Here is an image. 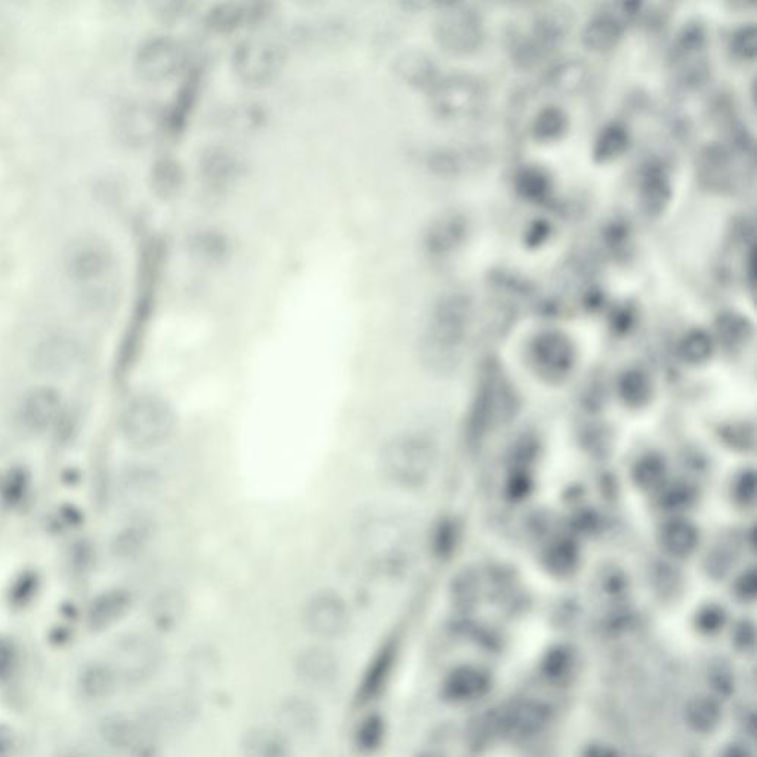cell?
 I'll return each mask as SVG.
<instances>
[{
	"mask_svg": "<svg viewBox=\"0 0 757 757\" xmlns=\"http://www.w3.org/2000/svg\"><path fill=\"white\" fill-rule=\"evenodd\" d=\"M469 236V221L456 210L438 215L426 228L423 249L432 259H446L465 244Z\"/></svg>",
	"mask_w": 757,
	"mask_h": 757,
	"instance_id": "obj_16",
	"label": "cell"
},
{
	"mask_svg": "<svg viewBox=\"0 0 757 757\" xmlns=\"http://www.w3.org/2000/svg\"><path fill=\"white\" fill-rule=\"evenodd\" d=\"M383 738V722L378 716H370L360 725L357 732V743L360 749L375 750Z\"/></svg>",
	"mask_w": 757,
	"mask_h": 757,
	"instance_id": "obj_45",
	"label": "cell"
},
{
	"mask_svg": "<svg viewBox=\"0 0 757 757\" xmlns=\"http://www.w3.org/2000/svg\"><path fill=\"white\" fill-rule=\"evenodd\" d=\"M132 607V595L126 589H108L94 598L88 608L86 621L92 632H104L120 623Z\"/></svg>",
	"mask_w": 757,
	"mask_h": 757,
	"instance_id": "obj_22",
	"label": "cell"
},
{
	"mask_svg": "<svg viewBox=\"0 0 757 757\" xmlns=\"http://www.w3.org/2000/svg\"><path fill=\"white\" fill-rule=\"evenodd\" d=\"M434 37L448 54H474L485 40L484 20L472 6L446 3L435 17Z\"/></svg>",
	"mask_w": 757,
	"mask_h": 757,
	"instance_id": "obj_7",
	"label": "cell"
},
{
	"mask_svg": "<svg viewBox=\"0 0 757 757\" xmlns=\"http://www.w3.org/2000/svg\"><path fill=\"white\" fill-rule=\"evenodd\" d=\"M721 719V706L709 695H697L691 698L685 707V721L695 732H712L721 723Z\"/></svg>",
	"mask_w": 757,
	"mask_h": 757,
	"instance_id": "obj_34",
	"label": "cell"
},
{
	"mask_svg": "<svg viewBox=\"0 0 757 757\" xmlns=\"http://www.w3.org/2000/svg\"><path fill=\"white\" fill-rule=\"evenodd\" d=\"M184 613V598L181 593L173 592V590L157 596L151 607V619L162 630H172L182 620Z\"/></svg>",
	"mask_w": 757,
	"mask_h": 757,
	"instance_id": "obj_38",
	"label": "cell"
},
{
	"mask_svg": "<svg viewBox=\"0 0 757 757\" xmlns=\"http://www.w3.org/2000/svg\"><path fill=\"white\" fill-rule=\"evenodd\" d=\"M721 757H752V753L741 744H731L723 750Z\"/></svg>",
	"mask_w": 757,
	"mask_h": 757,
	"instance_id": "obj_53",
	"label": "cell"
},
{
	"mask_svg": "<svg viewBox=\"0 0 757 757\" xmlns=\"http://www.w3.org/2000/svg\"><path fill=\"white\" fill-rule=\"evenodd\" d=\"M673 188L669 175L661 166H650L639 181V206L650 218L666 212L672 202Z\"/></svg>",
	"mask_w": 757,
	"mask_h": 757,
	"instance_id": "obj_24",
	"label": "cell"
},
{
	"mask_svg": "<svg viewBox=\"0 0 757 757\" xmlns=\"http://www.w3.org/2000/svg\"><path fill=\"white\" fill-rule=\"evenodd\" d=\"M194 8H197V5L190 2H162L156 5L157 15L168 23L185 20L188 15L193 14Z\"/></svg>",
	"mask_w": 757,
	"mask_h": 757,
	"instance_id": "obj_46",
	"label": "cell"
},
{
	"mask_svg": "<svg viewBox=\"0 0 757 757\" xmlns=\"http://www.w3.org/2000/svg\"><path fill=\"white\" fill-rule=\"evenodd\" d=\"M729 49L738 60L753 61L757 54V30L755 24H747L735 30L729 40Z\"/></svg>",
	"mask_w": 757,
	"mask_h": 757,
	"instance_id": "obj_41",
	"label": "cell"
},
{
	"mask_svg": "<svg viewBox=\"0 0 757 757\" xmlns=\"http://www.w3.org/2000/svg\"><path fill=\"white\" fill-rule=\"evenodd\" d=\"M190 54L184 43L169 35L147 37L134 57L135 73L145 82L163 83L188 69Z\"/></svg>",
	"mask_w": 757,
	"mask_h": 757,
	"instance_id": "obj_9",
	"label": "cell"
},
{
	"mask_svg": "<svg viewBox=\"0 0 757 757\" xmlns=\"http://www.w3.org/2000/svg\"><path fill=\"white\" fill-rule=\"evenodd\" d=\"M298 673L311 687H327L339 675V661L326 648H310L299 658Z\"/></svg>",
	"mask_w": 757,
	"mask_h": 757,
	"instance_id": "obj_27",
	"label": "cell"
},
{
	"mask_svg": "<svg viewBox=\"0 0 757 757\" xmlns=\"http://www.w3.org/2000/svg\"><path fill=\"white\" fill-rule=\"evenodd\" d=\"M710 684L718 694L729 695L734 689V673L726 664H716L709 675Z\"/></svg>",
	"mask_w": 757,
	"mask_h": 757,
	"instance_id": "obj_49",
	"label": "cell"
},
{
	"mask_svg": "<svg viewBox=\"0 0 757 757\" xmlns=\"http://www.w3.org/2000/svg\"><path fill=\"white\" fill-rule=\"evenodd\" d=\"M61 757H101V756L95 755V753H91V752H69V753H66V755H63Z\"/></svg>",
	"mask_w": 757,
	"mask_h": 757,
	"instance_id": "obj_54",
	"label": "cell"
},
{
	"mask_svg": "<svg viewBox=\"0 0 757 757\" xmlns=\"http://www.w3.org/2000/svg\"><path fill=\"white\" fill-rule=\"evenodd\" d=\"M435 446L426 435L406 431L392 435L380 446V477L401 490L423 487L434 471Z\"/></svg>",
	"mask_w": 757,
	"mask_h": 757,
	"instance_id": "obj_3",
	"label": "cell"
},
{
	"mask_svg": "<svg viewBox=\"0 0 757 757\" xmlns=\"http://www.w3.org/2000/svg\"><path fill=\"white\" fill-rule=\"evenodd\" d=\"M154 539V524L148 519H137L125 525L111 542V552L117 559L129 561L138 558L150 548Z\"/></svg>",
	"mask_w": 757,
	"mask_h": 757,
	"instance_id": "obj_28",
	"label": "cell"
},
{
	"mask_svg": "<svg viewBox=\"0 0 757 757\" xmlns=\"http://www.w3.org/2000/svg\"><path fill=\"white\" fill-rule=\"evenodd\" d=\"M494 722L497 732L508 740H528L545 728L548 710L539 701L521 700L497 713Z\"/></svg>",
	"mask_w": 757,
	"mask_h": 757,
	"instance_id": "obj_17",
	"label": "cell"
},
{
	"mask_svg": "<svg viewBox=\"0 0 757 757\" xmlns=\"http://www.w3.org/2000/svg\"><path fill=\"white\" fill-rule=\"evenodd\" d=\"M286 49L276 40L252 37L243 40L230 58L234 77L250 88L270 85L286 66Z\"/></svg>",
	"mask_w": 757,
	"mask_h": 757,
	"instance_id": "obj_6",
	"label": "cell"
},
{
	"mask_svg": "<svg viewBox=\"0 0 757 757\" xmlns=\"http://www.w3.org/2000/svg\"><path fill=\"white\" fill-rule=\"evenodd\" d=\"M119 682V675L111 664L94 663L80 675L79 689L88 700L101 701L116 692Z\"/></svg>",
	"mask_w": 757,
	"mask_h": 757,
	"instance_id": "obj_31",
	"label": "cell"
},
{
	"mask_svg": "<svg viewBox=\"0 0 757 757\" xmlns=\"http://www.w3.org/2000/svg\"><path fill=\"white\" fill-rule=\"evenodd\" d=\"M114 134L129 147H145L168 132V113L145 98L125 101L113 117Z\"/></svg>",
	"mask_w": 757,
	"mask_h": 757,
	"instance_id": "obj_10",
	"label": "cell"
},
{
	"mask_svg": "<svg viewBox=\"0 0 757 757\" xmlns=\"http://www.w3.org/2000/svg\"><path fill=\"white\" fill-rule=\"evenodd\" d=\"M184 182V172L173 159H162L151 171V185L160 197H171L178 193Z\"/></svg>",
	"mask_w": 757,
	"mask_h": 757,
	"instance_id": "obj_40",
	"label": "cell"
},
{
	"mask_svg": "<svg viewBox=\"0 0 757 757\" xmlns=\"http://www.w3.org/2000/svg\"><path fill=\"white\" fill-rule=\"evenodd\" d=\"M246 757H287L289 747L283 732L278 729H253L243 743Z\"/></svg>",
	"mask_w": 757,
	"mask_h": 757,
	"instance_id": "obj_33",
	"label": "cell"
},
{
	"mask_svg": "<svg viewBox=\"0 0 757 757\" xmlns=\"http://www.w3.org/2000/svg\"><path fill=\"white\" fill-rule=\"evenodd\" d=\"M271 6L262 2H221L207 9L203 26L213 35H233L252 29L271 15Z\"/></svg>",
	"mask_w": 757,
	"mask_h": 757,
	"instance_id": "obj_14",
	"label": "cell"
},
{
	"mask_svg": "<svg viewBox=\"0 0 757 757\" xmlns=\"http://www.w3.org/2000/svg\"><path fill=\"white\" fill-rule=\"evenodd\" d=\"M551 234V224L546 222L545 219H537V221L531 222L527 233H525V244L530 249H537V247L543 246L548 241Z\"/></svg>",
	"mask_w": 757,
	"mask_h": 757,
	"instance_id": "obj_50",
	"label": "cell"
},
{
	"mask_svg": "<svg viewBox=\"0 0 757 757\" xmlns=\"http://www.w3.org/2000/svg\"><path fill=\"white\" fill-rule=\"evenodd\" d=\"M246 173V165L236 151L225 147L206 148L200 157L199 175L212 191L233 188Z\"/></svg>",
	"mask_w": 757,
	"mask_h": 757,
	"instance_id": "obj_18",
	"label": "cell"
},
{
	"mask_svg": "<svg viewBox=\"0 0 757 757\" xmlns=\"http://www.w3.org/2000/svg\"><path fill=\"white\" fill-rule=\"evenodd\" d=\"M568 116L562 108L548 105L534 117L531 134L540 142L558 141L568 131Z\"/></svg>",
	"mask_w": 757,
	"mask_h": 757,
	"instance_id": "obj_36",
	"label": "cell"
},
{
	"mask_svg": "<svg viewBox=\"0 0 757 757\" xmlns=\"http://www.w3.org/2000/svg\"><path fill=\"white\" fill-rule=\"evenodd\" d=\"M394 73L401 82L419 91L428 92L440 79V69L428 52L406 49L395 57Z\"/></svg>",
	"mask_w": 757,
	"mask_h": 757,
	"instance_id": "obj_21",
	"label": "cell"
},
{
	"mask_svg": "<svg viewBox=\"0 0 757 757\" xmlns=\"http://www.w3.org/2000/svg\"><path fill=\"white\" fill-rule=\"evenodd\" d=\"M111 666L120 681L137 682L153 676L162 661V650L153 638L141 633H132L117 642Z\"/></svg>",
	"mask_w": 757,
	"mask_h": 757,
	"instance_id": "obj_11",
	"label": "cell"
},
{
	"mask_svg": "<svg viewBox=\"0 0 757 757\" xmlns=\"http://www.w3.org/2000/svg\"><path fill=\"white\" fill-rule=\"evenodd\" d=\"M191 249H194V252L203 261H213V259L224 258L225 252H227V243H225L224 237L218 236V234L205 233L194 239Z\"/></svg>",
	"mask_w": 757,
	"mask_h": 757,
	"instance_id": "obj_43",
	"label": "cell"
},
{
	"mask_svg": "<svg viewBox=\"0 0 757 757\" xmlns=\"http://www.w3.org/2000/svg\"><path fill=\"white\" fill-rule=\"evenodd\" d=\"M18 664V648L12 639L0 636V681L9 678Z\"/></svg>",
	"mask_w": 757,
	"mask_h": 757,
	"instance_id": "obj_47",
	"label": "cell"
},
{
	"mask_svg": "<svg viewBox=\"0 0 757 757\" xmlns=\"http://www.w3.org/2000/svg\"><path fill=\"white\" fill-rule=\"evenodd\" d=\"M573 663L574 657L568 648H553L551 653H548L545 660H543V673H545L546 678L552 679V681H559V679H564L570 673Z\"/></svg>",
	"mask_w": 757,
	"mask_h": 757,
	"instance_id": "obj_42",
	"label": "cell"
},
{
	"mask_svg": "<svg viewBox=\"0 0 757 757\" xmlns=\"http://www.w3.org/2000/svg\"><path fill=\"white\" fill-rule=\"evenodd\" d=\"M630 144V135L621 123H610L599 132L593 144V160L598 163L613 162L626 153Z\"/></svg>",
	"mask_w": 757,
	"mask_h": 757,
	"instance_id": "obj_32",
	"label": "cell"
},
{
	"mask_svg": "<svg viewBox=\"0 0 757 757\" xmlns=\"http://www.w3.org/2000/svg\"><path fill=\"white\" fill-rule=\"evenodd\" d=\"M624 24L617 15L601 12L593 15L583 29V45L593 52H607L623 39Z\"/></svg>",
	"mask_w": 757,
	"mask_h": 757,
	"instance_id": "obj_26",
	"label": "cell"
},
{
	"mask_svg": "<svg viewBox=\"0 0 757 757\" xmlns=\"http://www.w3.org/2000/svg\"><path fill=\"white\" fill-rule=\"evenodd\" d=\"M419 757H440V756L432 755V753H426V755H422V756H419Z\"/></svg>",
	"mask_w": 757,
	"mask_h": 757,
	"instance_id": "obj_56",
	"label": "cell"
},
{
	"mask_svg": "<svg viewBox=\"0 0 757 757\" xmlns=\"http://www.w3.org/2000/svg\"><path fill=\"white\" fill-rule=\"evenodd\" d=\"M490 687L491 678L484 669L465 664L448 673L443 694L451 703H472L484 697Z\"/></svg>",
	"mask_w": 757,
	"mask_h": 757,
	"instance_id": "obj_23",
	"label": "cell"
},
{
	"mask_svg": "<svg viewBox=\"0 0 757 757\" xmlns=\"http://www.w3.org/2000/svg\"><path fill=\"white\" fill-rule=\"evenodd\" d=\"M472 317L474 302L465 292L450 290L437 299L420 341V358L429 372L447 375L459 366Z\"/></svg>",
	"mask_w": 757,
	"mask_h": 757,
	"instance_id": "obj_1",
	"label": "cell"
},
{
	"mask_svg": "<svg viewBox=\"0 0 757 757\" xmlns=\"http://www.w3.org/2000/svg\"><path fill=\"white\" fill-rule=\"evenodd\" d=\"M117 259L111 244L97 234L74 237L64 252L67 276L77 284L91 286L110 278L116 270Z\"/></svg>",
	"mask_w": 757,
	"mask_h": 757,
	"instance_id": "obj_8",
	"label": "cell"
},
{
	"mask_svg": "<svg viewBox=\"0 0 757 757\" xmlns=\"http://www.w3.org/2000/svg\"><path fill=\"white\" fill-rule=\"evenodd\" d=\"M179 416L175 406L154 392L135 395L120 414V434L137 451L162 448L175 437Z\"/></svg>",
	"mask_w": 757,
	"mask_h": 757,
	"instance_id": "obj_2",
	"label": "cell"
},
{
	"mask_svg": "<svg viewBox=\"0 0 757 757\" xmlns=\"http://www.w3.org/2000/svg\"><path fill=\"white\" fill-rule=\"evenodd\" d=\"M426 94L432 113L448 122H459L477 116L488 98L485 83L480 77L469 73L441 76Z\"/></svg>",
	"mask_w": 757,
	"mask_h": 757,
	"instance_id": "obj_5",
	"label": "cell"
},
{
	"mask_svg": "<svg viewBox=\"0 0 757 757\" xmlns=\"http://www.w3.org/2000/svg\"><path fill=\"white\" fill-rule=\"evenodd\" d=\"M83 346L79 338L69 332L46 336L33 351V367L39 375L61 378L70 375L82 360Z\"/></svg>",
	"mask_w": 757,
	"mask_h": 757,
	"instance_id": "obj_13",
	"label": "cell"
},
{
	"mask_svg": "<svg viewBox=\"0 0 757 757\" xmlns=\"http://www.w3.org/2000/svg\"><path fill=\"white\" fill-rule=\"evenodd\" d=\"M697 176L701 187L716 193H725L734 187V154L721 144L707 145L697 160Z\"/></svg>",
	"mask_w": 757,
	"mask_h": 757,
	"instance_id": "obj_20",
	"label": "cell"
},
{
	"mask_svg": "<svg viewBox=\"0 0 757 757\" xmlns=\"http://www.w3.org/2000/svg\"><path fill=\"white\" fill-rule=\"evenodd\" d=\"M103 737L110 747L129 757H148L154 750L153 737L147 726L128 716L107 719Z\"/></svg>",
	"mask_w": 757,
	"mask_h": 757,
	"instance_id": "obj_19",
	"label": "cell"
},
{
	"mask_svg": "<svg viewBox=\"0 0 757 757\" xmlns=\"http://www.w3.org/2000/svg\"><path fill=\"white\" fill-rule=\"evenodd\" d=\"M707 46V30L698 21H689L682 27L675 42V57L673 60H691V58L704 57L703 52Z\"/></svg>",
	"mask_w": 757,
	"mask_h": 757,
	"instance_id": "obj_39",
	"label": "cell"
},
{
	"mask_svg": "<svg viewBox=\"0 0 757 757\" xmlns=\"http://www.w3.org/2000/svg\"><path fill=\"white\" fill-rule=\"evenodd\" d=\"M304 620L318 638H341L351 626V610L341 593L324 589L314 593L305 605Z\"/></svg>",
	"mask_w": 757,
	"mask_h": 757,
	"instance_id": "obj_12",
	"label": "cell"
},
{
	"mask_svg": "<svg viewBox=\"0 0 757 757\" xmlns=\"http://www.w3.org/2000/svg\"><path fill=\"white\" fill-rule=\"evenodd\" d=\"M573 14L562 6H551L533 18L530 29L515 43V66L530 70L551 57L573 29Z\"/></svg>",
	"mask_w": 757,
	"mask_h": 757,
	"instance_id": "obj_4",
	"label": "cell"
},
{
	"mask_svg": "<svg viewBox=\"0 0 757 757\" xmlns=\"http://www.w3.org/2000/svg\"><path fill=\"white\" fill-rule=\"evenodd\" d=\"M712 348L709 336L703 332H692L684 341V352L692 360H701L707 357Z\"/></svg>",
	"mask_w": 757,
	"mask_h": 757,
	"instance_id": "obj_48",
	"label": "cell"
},
{
	"mask_svg": "<svg viewBox=\"0 0 757 757\" xmlns=\"http://www.w3.org/2000/svg\"><path fill=\"white\" fill-rule=\"evenodd\" d=\"M63 412V398L52 386L43 385L27 392L18 407V422L30 434H43L57 425Z\"/></svg>",
	"mask_w": 757,
	"mask_h": 757,
	"instance_id": "obj_15",
	"label": "cell"
},
{
	"mask_svg": "<svg viewBox=\"0 0 757 757\" xmlns=\"http://www.w3.org/2000/svg\"><path fill=\"white\" fill-rule=\"evenodd\" d=\"M519 196L531 203L543 202L552 193V178L539 166H525L515 178Z\"/></svg>",
	"mask_w": 757,
	"mask_h": 757,
	"instance_id": "obj_35",
	"label": "cell"
},
{
	"mask_svg": "<svg viewBox=\"0 0 757 757\" xmlns=\"http://www.w3.org/2000/svg\"><path fill=\"white\" fill-rule=\"evenodd\" d=\"M3 503V481L2 478H0V505Z\"/></svg>",
	"mask_w": 757,
	"mask_h": 757,
	"instance_id": "obj_55",
	"label": "cell"
},
{
	"mask_svg": "<svg viewBox=\"0 0 757 757\" xmlns=\"http://www.w3.org/2000/svg\"><path fill=\"white\" fill-rule=\"evenodd\" d=\"M477 154L453 147H438L426 156V168L440 178H457L475 165Z\"/></svg>",
	"mask_w": 757,
	"mask_h": 757,
	"instance_id": "obj_30",
	"label": "cell"
},
{
	"mask_svg": "<svg viewBox=\"0 0 757 757\" xmlns=\"http://www.w3.org/2000/svg\"><path fill=\"white\" fill-rule=\"evenodd\" d=\"M723 623H725V616H723V613L719 608H707V610H704L703 613L700 614V617H698L697 626L701 632L707 633V635H712V633L721 630Z\"/></svg>",
	"mask_w": 757,
	"mask_h": 757,
	"instance_id": "obj_51",
	"label": "cell"
},
{
	"mask_svg": "<svg viewBox=\"0 0 757 757\" xmlns=\"http://www.w3.org/2000/svg\"><path fill=\"white\" fill-rule=\"evenodd\" d=\"M281 725L296 737H311L320 728V713L307 700L292 698L281 706L278 713Z\"/></svg>",
	"mask_w": 757,
	"mask_h": 757,
	"instance_id": "obj_29",
	"label": "cell"
},
{
	"mask_svg": "<svg viewBox=\"0 0 757 757\" xmlns=\"http://www.w3.org/2000/svg\"><path fill=\"white\" fill-rule=\"evenodd\" d=\"M590 67L580 58H565L553 64L546 74V86L559 95H576L590 82Z\"/></svg>",
	"mask_w": 757,
	"mask_h": 757,
	"instance_id": "obj_25",
	"label": "cell"
},
{
	"mask_svg": "<svg viewBox=\"0 0 757 757\" xmlns=\"http://www.w3.org/2000/svg\"><path fill=\"white\" fill-rule=\"evenodd\" d=\"M718 332L725 341H741L749 333V323H747L746 318L740 317L734 312H728V314H723L719 318Z\"/></svg>",
	"mask_w": 757,
	"mask_h": 757,
	"instance_id": "obj_44",
	"label": "cell"
},
{
	"mask_svg": "<svg viewBox=\"0 0 757 757\" xmlns=\"http://www.w3.org/2000/svg\"><path fill=\"white\" fill-rule=\"evenodd\" d=\"M741 635H735L734 641L740 650H749L755 644V630L752 627L743 626L740 629Z\"/></svg>",
	"mask_w": 757,
	"mask_h": 757,
	"instance_id": "obj_52",
	"label": "cell"
},
{
	"mask_svg": "<svg viewBox=\"0 0 757 757\" xmlns=\"http://www.w3.org/2000/svg\"><path fill=\"white\" fill-rule=\"evenodd\" d=\"M394 651L395 648L392 647L391 642H388L376 655L375 661H373L372 667L366 673V678L363 681V688H361L363 700H372L385 687L389 676H391Z\"/></svg>",
	"mask_w": 757,
	"mask_h": 757,
	"instance_id": "obj_37",
	"label": "cell"
}]
</instances>
